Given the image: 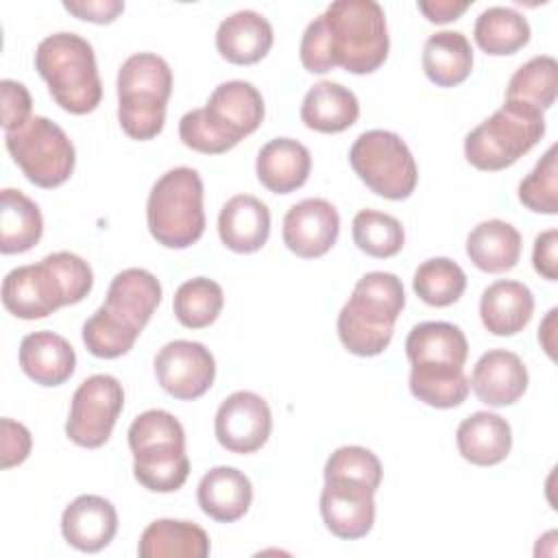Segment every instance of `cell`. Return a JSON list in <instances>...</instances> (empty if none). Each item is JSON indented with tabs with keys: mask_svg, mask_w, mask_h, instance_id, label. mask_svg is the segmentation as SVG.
<instances>
[{
	"mask_svg": "<svg viewBox=\"0 0 558 558\" xmlns=\"http://www.w3.org/2000/svg\"><path fill=\"white\" fill-rule=\"evenodd\" d=\"M94 286L89 264L70 253L57 251L37 264L9 270L2 279V305L9 314L35 320L46 318L63 305L81 303Z\"/></svg>",
	"mask_w": 558,
	"mask_h": 558,
	"instance_id": "obj_1",
	"label": "cell"
},
{
	"mask_svg": "<svg viewBox=\"0 0 558 558\" xmlns=\"http://www.w3.org/2000/svg\"><path fill=\"white\" fill-rule=\"evenodd\" d=\"M403 305L405 292L397 275L384 270L366 272L338 314L336 327L342 347L360 357L384 353Z\"/></svg>",
	"mask_w": 558,
	"mask_h": 558,
	"instance_id": "obj_2",
	"label": "cell"
},
{
	"mask_svg": "<svg viewBox=\"0 0 558 558\" xmlns=\"http://www.w3.org/2000/svg\"><path fill=\"white\" fill-rule=\"evenodd\" d=\"M35 70L52 100L68 113H92L102 100V83L92 44L76 33H52L35 50Z\"/></svg>",
	"mask_w": 558,
	"mask_h": 558,
	"instance_id": "obj_3",
	"label": "cell"
},
{
	"mask_svg": "<svg viewBox=\"0 0 558 558\" xmlns=\"http://www.w3.org/2000/svg\"><path fill=\"white\" fill-rule=\"evenodd\" d=\"M135 480L153 493H174L190 475L185 432L166 410H146L129 427Z\"/></svg>",
	"mask_w": 558,
	"mask_h": 558,
	"instance_id": "obj_4",
	"label": "cell"
},
{
	"mask_svg": "<svg viewBox=\"0 0 558 558\" xmlns=\"http://www.w3.org/2000/svg\"><path fill=\"white\" fill-rule=\"evenodd\" d=\"M336 68L371 74L388 57L386 13L375 0H336L320 13Z\"/></svg>",
	"mask_w": 558,
	"mask_h": 558,
	"instance_id": "obj_5",
	"label": "cell"
},
{
	"mask_svg": "<svg viewBox=\"0 0 558 558\" xmlns=\"http://www.w3.org/2000/svg\"><path fill=\"white\" fill-rule=\"evenodd\" d=\"M118 122L131 140H153L163 131L172 94V70L155 52H135L118 70Z\"/></svg>",
	"mask_w": 558,
	"mask_h": 558,
	"instance_id": "obj_6",
	"label": "cell"
},
{
	"mask_svg": "<svg viewBox=\"0 0 558 558\" xmlns=\"http://www.w3.org/2000/svg\"><path fill=\"white\" fill-rule=\"evenodd\" d=\"M146 222L150 235L166 248L196 244L205 231L201 174L187 166L163 172L150 187Z\"/></svg>",
	"mask_w": 558,
	"mask_h": 558,
	"instance_id": "obj_7",
	"label": "cell"
},
{
	"mask_svg": "<svg viewBox=\"0 0 558 558\" xmlns=\"http://www.w3.org/2000/svg\"><path fill=\"white\" fill-rule=\"evenodd\" d=\"M545 135L541 109L504 100V105L464 137L466 161L484 172H497L517 163Z\"/></svg>",
	"mask_w": 558,
	"mask_h": 558,
	"instance_id": "obj_8",
	"label": "cell"
},
{
	"mask_svg": "<svg viewBox=\"0 0 558 558\" xmlns=\"http://www.w3.org/2000/svg\"><path fill=\"white\" fill-rule=\"evenodd\" d=\"M349 163L371 192L388 201L408 198L418 181L408 144L392 131L373 129L357 135L349 150Z\"/></svg>",
	"mask_w": 558,
	"mask_h": 558,
	"instance_id": "obj_9",
	"label": "cell"
},
{
	"mask_svg": "<svg viewBox=\"0 0 558 558\" xmlns=\"http://www.w3.org/2000/svg\"><path fill=\"white\" fill-rule=\"evenodd\" d=\"M4 144L22 174L37 187H59L74 172L76 150L72 140L44 116H33L17 131L4 133Z\"/></svg>",
	"mask_w": 558,
	"mask_h": 558,
	"instance_id": "obj_10",
	"label": "cell"
},
{
	"mask_svg": "<svg viewBox=\"0 0 558 558\" xmlns=\"http://www.w3.org/2000/svg\"><path fill=\"white\" fill-rule=\"evenodd\" d=\"M124 408L122 384L107 373L92 375L81 381L72 395L65 436L85 449L102 447Z\"/></svg>",
	"mask_w": 558,
	"mask_h": 558,
	"instance_id": "obj_11",
	"label": "cell"
},
{
	"mask_svg": "<svg viewBox=\"0 0 558 558\" xmlns=\"http://www.w3.org/2000/svg\"><path fill=\"white\" fill-rule=\"evenodd\" d=\"M155 375L170 397L179 401H194L211 388L216 360L201 342L172 340L155 355Z\"/></svg>",
	"mask_w": 558,
	"mask_h": 558,
	"instance_id": "obj_12",
	"label": "cell"
},
{
	"mask_svg": "<svg viewBox=\"0 0 558 558\" xmlns=\"http://www.w3.org/2000/svg\"><path fill=\"white\" fill-rule=\"evenodd\" d=\"M270 408L264 397L251 390L229 395L214 418L216 440L231 453H255L270 438Z\"/></svg>",
	"mask_w": 558,
	"mask_h": 558,
	"instance_id": "obj_13",
	"label": "cell"
},
{
	"mask_svg": "<svg viewBox=\"0 0 558 558\" xmlns=\"http://www.w3.org/2000/svg\"><path fill=\"white\" fill-rule=\"evenodd\" d=\"M375 493L351 477H325L320 490V517L325 527L344 541L366 536L375 523Z\"/></svg>",
	"mask_w": 558,
	"mask_h": 558,
	"instance_id": "obj_14",
	"label": "cell"
},
{
	"mask_svg": "<svg viewBox=\"0 0 558 558\" xmlns=\"http://www.w3.org/2000/svg\"><path fill=\"white\" fill-rule=\"evenodd\" d=\"M340 233L338 209L325 198H303L283 216V244L303 259L323 257Z\"/></svg>",
	"mask_w": 558,
	"mask_h": 558,
	"instance_id": "obj_15",
	"label": "cell"
},
{
	"mask_svg": "<svg viewBox=\"0 0 558 558\" xmlns=\"http://www.w3.org/2000/svg\"><path fill=\"white\" fill-rule=\"evenodd\" d=\"M527 381V368L517 353L506 349H490L475 362L469 386L482 403L490 408H504L517 403L523 397Z\"/></svg>",
	"mask_w": 558,
	"mask_h": 558,
	"instance_id": "obj_16",
	"label": "cell"
},
{
	"mask_svg": "<svg viewBox=\"0 0 558 558\" xmlns=\"http://www.w3.org/2000/svg\"><path fill=\"white\" fill-rule=\"evenodd\" d=\"M118 532V512L100 495H81L61 514V534L78 551L96 554L105 549Z\"/></svg>",
	"mask_w": 558,
	"mask_h": 558,
	"instance_id": "obj_17",
	"label": "cell"
},
{
	"mask_svg": "<svg viewBox=\"0 0 558 558\" xmlns=\"http://www.w3.org/2000/svg\"><path fill=\"white\" fill-rule=\"evenodd\" d=\"M20 366L39 386H61L74 375L76 353L63 336L41 329L22 338Z\"/></svg>",
	"mask_w": 558,
	"mask_h": 558,
	"instance_id": "obj_18",
	"label": "cell"
},
{
	"mask_svg": "<svg viewBox=\"0 0 558 558\" xmlns=\"http://www.w3.org/2000/svg\"><path fill=\"white\" fill-rule=\"evenodd\" d=\"M275 35L270 22L251 9L235 11L218 24L216 48L222 59L235 65H253L272 48Z\"/></svg>",
	"mask_w": 558,
	"mask_h": 558,
	"instance_id": "obj_19",
	"label": "cell"
},
{
	"mask_svg": "<svg viewBox=\"0 0 558 558\" xmlns=\"http://www.w3.org/2000/svg\"><path fill=\"white\" fill-rule=\"evenodd\" d=\"M218 235L233 253H255L268 242L270 209L251 194H235L218 214Z\"/></svg>",
	"mask_w": 558,
	"mask_h": 558,
	"instance_id": "obj_20",
	"label": "cell"
},
{
	"mask_svg": "<svg viewBox=\"0 0 558 558\" xmlns=\"http://www.w3.org/2000/svg\"><path fill=\"white\" fill-rule=\"evenodd\" d=\"M460 456L475 466H493L508 458L512 447L510 423L488 410L469 414L456 429Z\"/></svg>",
	"mask_w": 558,
	"mask_h": 558,
	"instance_id": "obj_21",
	"label": "cell"
},
{
	"mask_svg": "<svg viewBox=\"0 0 558 558\" xmlns=\"http://www.w3.org/2000/svg\"><path fill=\"white\" fill-rule=\"evenodd\" d=\"M312 170L307 146L290 137H275L262 146L255 161L259 183L272 194H290L305 185Z\"/></svg>",
	"mask_w": 558,
	"mask_h": 558,
	"instance_id": "obj_22",
	"label": "cell"
},
{
	"mask_svg": "<svg viewBox=\"0 0 558 558\" xmlns=\"http://www.w3.org/2000/svg\"><path fill=\"white\" fill-rule=\"evenodd\" d=\"M196 499L209 519L218 523H233L248 512L253 486L235 466H214L201 477Z\"/></svg>",
	"mask_w": 558,
	"mask_h": 558,
	"instance_id": "obj_23",
	"label": "cell"
},
{
	"mask_svg": "<svg viewBox=\"0 0 558 558\" xmlns=\"http://www.w3.org/2000/svg\"><path fill=\"white\" fill-rule=\"evenodd\" d=\"M161 303V283L159 279L144 268H126L118 272L107 290L105 307L142 331L157 305Z\"/></svg>",
	"mask_w": 558,
	"mask_h": 558,
	"instance_id": "obj_24",
	"label": "cell"
},
{
	"mask_svg": "<svg viewBox=\"0 0 558 558\" xmlns=\"http://www.w3.org/2000/svg\"><path fill=\"white\" fill-rule=\"evenodd\" d=\"M534 314L532 290L512 279L490 283L480 299V318L493 336H514L523 331Z\"/></svg>",
	"mask_w": 558,
	"mask_h": 558,
	"instance_id": "obj_25",
	"label": "cell"
},
{
	"mask_svg": "<svg viewBox=\"0 0 558 558\" xmlns=\"http://www.w3.org/2000/svg\"><path fill=\"white\" fill-rule=\"evenodd\" d=\"M405 355L412 366H464L469 342L458 325L427 320L414 325L408 333Z\"/></svg>",
	"mask_w": 558,
	"mask_h": 558,
	"instance_id": "obj_26",
	"label": "cell"
},
{
	"mask_svg": "<svg viewBox=\"0 0 558 558\" xmlns=\"http://www.w3.org/2000/svg\"><path fill=\"white\" fill-rule=\"evenodd\" d=\"M360 118L357 96L333 81H318L301 102V122L318 133H342Z\"/></svg>",
	"mask_w": 558,
	"mask_h": 558,
	"instance_id": "obj_27",
	"label": "cell"
},
{
	"mask_svg": "<svg viewBox=\"0 0 558 558\" xmlns=\"http://www.w3.org/2000/svg\"><path fill=\"white\" fill-rule=\"evenodd\" d=\"M205 109L238 140L257 131L264 120V98L248 81L220 83L207 98Z\"/></svg>",
	"mask_w": 558,
	"mask_h": 558,
	"instance_id": "obj_28",
	"label": "cell"
},
{
	"mask_svg": "<svg viewBox=\"0 0 558 558\" xmlns=\"http://www.w3.org/2000/svg\"><path fill=\"white\" fill-rule=\"evenodd\" d=\"M209 549L207 532L181 519H157L148 523L137 545L142 558H205Z\"/></svg>",
	"mask_w": 558,
	"mask_h": 558,
	"instance_id": "obj_29",
	"label": "cell"
},
{
	"mask_svg": "<svg viewBox=\"0 0 558 558\" xmlns=\"http://www.w3.org/2000/svg\"><path fill=\"white\" fill-rule=\"evenodd\" d=\"M466 255L482 272L512 270L521 257V233L506 220H482L466 238Z\"/></svg>",
	"mask_w": 558,
	"mask_h": 558,
	"instance_id": "obj_30",
	"label": "cell"
},
{
	"mask_svg": "<svg viewBox=\"0 0 558 558\" xmlns=\"http://www.w3.org/2000/svg\"><path fill=\"white\" fill-rule=\"evenodd\" d=\"M423 72L438 87L464 83L473 70V48L460 31H438L423 46Z\"/></svg>",
	"mask_w": 558,
	"mask_h": 558,
	"instance_id": "obj_31",
	"label": "cell"
},
{
	"mask_svg": "<svg viewBox=\"0 0 558 558\" xmlns=\"http://www.w3.org/2000/svg\"><path fill=\"white\" fill-rule=\"evenodd\" d=\"M44 235V218L22 190L4 187L0 194V251L4 255L31 251Z\"/></svg>",
	"mask_w": 558,
	"mask_h": 558,
	"instance_id": "obj_32",
	"label": "cell"
},
{
	"mask_svg": "<svg viewBox=\"0 0 558 558\" xmlns=\"http://www.w3.org/2000/svg\"><path fill=\"white\" fill-rule=\"evenodd\" d=\"M473 39L482 52L506 57L519 52L530 41L527 20L510 7H488L473 24Z\"/></svg>",
	"mask_w": 558,
	"mask_h": 558,
	"instance_id": "obj_33",
	"label": "cell"
},
{
	"mask_svg": "<svg viewBox=\"0 0 558 558\" xmlns=\"http://www.w3.org/2000/svg\"><path fill=\"white\" fill-rule=\"evenodd\" d=\"M408 384L414 399L438 410L464 403L471 392L464 366H412Z\"/></svg>",
	"mask_w": 558,
	"mask_h": 558,
	"instance_id": "obj_34",
	"label": "cell"
},
{
	"mask_svg": "<svg viewBox=\"0 0 558 558\" xmlns=\"http://www.w3.org/2000/svg\"><path fill=\"white\" fill-rule=\"evenodd\" d=\"M558 94V63L549 54L532 57L508 81L506 100L532 105L541 111L556 102Z\"/></svg>",
	"mask_w": 558,
	"mask_h": 558,
	"instance_id": "obj_35",
	"label": "cell"
},
{
	"mask_svg": "<svg viewBox=\"0 0 558 558\" xmlns=\"http://www.w3.org/2000/svg\"><path fill=\"white\" fill-rule=\"evenodd\" d=\"M225 292L220 283L207 277H194L183 281L172 299L177 320L187 329L209 327L222 312Z\"/></svg>",
	"mask_w": 558,
	"mask_h": 558,
	"instance_id": "obj_36",
	"label": "cell"
},
{
	"mask_svg": "<svg viewBox=\"0 0 558 558\" xmlns=\"http://www.w3.org/2000/svg\"><path fill=\"white\" fill-rule=\"evenodd\" d=\"M412 290L423 303L432 307H447L464 294L466 275L453 259L432 257L414 270Z\"/></svg>",
	"mask_w": 558,
	"mask_h": 558,
	"instance_id": "obj_37",
	"label": "cell"
},
{
	"mask_svg": "<svg viewBox=\"0 0 558 558\" xmlns=\"http://www.w3.org/2000/svg\"><path fill=\"white\" fill-rule=\"evenodd\" d=\"M351 227L355 246L371 257H395L403 248L405 231L401 222L390 214L377 209H360Z\"/></svg>",
	"mask_w": 558,
	"mask_h": 558,
	"instance_id": "obj_38",
	"label": "cell"
},
{
	"mask_svg": "<svg viewBox=\"0 0 558 558\" xmlns=\"http://www.w3.org/2000/svg\"><path fill=\"white\" fill-rule=\"evenodd\" d=\"M142 331L111 314L105 305H100L85 323H83V342L87 351L102 360H113L129 353Z\"/></svg>",
	"mask_w": 558,
	"mask_h": 558,
	"instance_id": "obj_39",
	"label": "cell"
},
{
	"mask_svg": "<svg viewBox=\"0 0 558 558\" xmlns=\"http://www.w3.org/2000/svg\"><path fill=\"white\" fill-rule=\"evenodd\" d=\"M558 146H549L534 170L519 183V201L536 214H558Z\"/></svg>",
	"mask_w": 558,
	"mask_h": 558,
	"instance_id": "obj_40",
	"label": "cell"
},
{
	"mask_svg": "<svg viewBox=\"0 0 558 558\" xmlns=\"http://www.w3.org/2000/svg\"><path fill=\"white\" fill-rule=\"evenodd\" d=\"M179 137L187 148L203 155H222L240 144L205 107L183 113L179 120Z\"/></svg>",
	"mask_w": 558,
	"mask_h": 558,
	"instance_id": "obj_41",
	"label": "cell"
},
{
	"mask_svg": "<svg viewBox=\"0 0 558 558\" xmlns=\"http://www.w3.org/2000/svg\"><path fill=\"white\" fill-rule=\"evenodd\" d=\"M325 477H351V480H360L364 484H368L373 490L379 488L381 484V462L379 458L360 445H344L338 447L325 462L323 469Z\"/></svg>",
	"mask_w": 558,
	"mask_h": 558,
	"instance_id": "obj_42",
	"label": "cell"
},
{
	"mask_svg": "<svg viewBox=\"0 0 558 558\" xmlns=\"http://www.w3.org/2000/svg\"><path fill=\"white\" fill-rule=\"evenodd\" d=\"M299 59L303 63V68L312 74H325L331 72L333 59H331V50H329V41H327V33H325V24L323 17H314L301 37L299 44Z\"/></svg>",
	"mask_w": 558,
	"mask_h": 558,
	"instance_id": "obj_43",
	"label": "cell"
},
{
	"mask_svg": "<svg viewBox=\"0 0 558 558\" xmlns=\"http://www.w3.org/2000/svg\"><path fill=\"white\" fill-rule=\"evenodd\" d=\"M0 96H2V129L4 133L17 131L20 126H24L33 116V100L28 89L13 81V78H2L0 83Z\"/></svg>",
	"mask_w": 558,
	"mask_h": 558,
	"instance_id": "obj_44",
	"label": "cell"
},
{
	"mask_svg": "<svg viewBox=\"0 0 558 558\" xmlns=\"http://www.w3.org/2000/svg\"><path fill=\"white\" fill-rule=\"evenodd\" d=\"M0 425H2V462H0V466L11 469V466L22 464L28 458L33 438H31V432L13 418H2Z\"/></svg>",
	"mask_w": 558,
	"mask_h": 558,
	"instance_id": "obj_45",
	"label": "cell"
},
{
	"mask_svg": "<svg viewBox=\"0 0 558 558\" xmlns=\"http://www.w3.org/2000/svg\"><path fill=\"white\" fill-rule=\"evenodd\" d=\"M556 248H558V231L556 229H547L536 235L534 248H532V264H534V270L547 281L558 279Z\"/></svg>",
	"mask_w": 558,
	"mask_h": 558,
	"instance_id": "obj_46",
	"label": "cell"
},
{
	"mask_svg": "<svg viewBox=\"0 0 558 558\" xmlns=\"http://www.w3.org/2000/svg\"><path fill=\"white\" fill-rule=\"evenodd\" d=\"M63 9L85 22L111 24L124 11V2H120V0H81V2H63Z\"/></svg>",
	"mask_w": 558,
	"mask_h": 558,
	"instance_id": "obj_47",
	"label": "cell"
},
{
	"mask_svg": "<svg viewBox=\"0 0 558 558\" xmlns=\"http://www.w3.org/2000/svg\"><path fill=\"white\" fill-rule=\"evenodd\" d=\"M418 11L425 15L432 24H447L458 20L471 2H456V0H418Z\"/></svg>",
	"mask_w": 558,
	"mask_h": 558,
	"instance_id": "obj_48",
	"label": "cell"
},
{
	"mask_svg": "<svg viewBox=\"0 0 558 558\" xmlns=\"http://www.w3.org/2000/svg\"><path fill=\"white\" fill-rule=\"evenodd\" d=\"M556 314H558V310L556 307H551L549 312H547V316H545V320L541 323V327H538V342L543 344V349H545V353L554 360V347H556V342H554V329H556Z\"/></svg>",
	"mask_w": 558,
	"mask_h": 558,
	"instance_id": "obj_49",
	"label": "cell"
}]
</instances>
